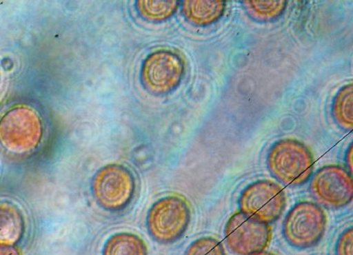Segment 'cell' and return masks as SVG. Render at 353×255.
Returning a JSON list of instances; mask_svg holds the SVG:
<instances>
[{"mask_svg":"<svg viewBox=\"0 0 353 255\" xmlns=\"http://www.w3.org/2000/svg\"><path fill=\"white\" fill-rule=\"evenodd\" d=\"M268 167L273 177L285 185L301 186L312 177L314 159L305 144L284 139L277 141L270 150Z\"/></svg>","mask_w":353,"mask_h":255,"instance_id":"obj_1","label":"cell"},{"mask_svg":"<svg viewBox=\"0 0 353 255\" xmlns=\"http://www.w3.org/2000/svg\"><path fill=\"white\" fill-rule=\"evenodd\" d=\"M192 219L189 203L183 196H164L150 208L146 218L147 229L153 241L172 244L186 232Z\"/></svg>","mask_w":353,"mask_h":255,"instance_id":"obj_2","label":"cell"},{"mask_svg":"<svg viewBox=\"0 0 353 255\" xmlns=\"http://www.w3.org/2000/svg\"><path fill=\"white\" fill-rule=\"evenodd\" d=\"M42 137V121L32 108L14 106L0 119V143L9 152H32L38 148Z\"/></svg>","mask_w":353,"mask_h":255,"instance_id":"obj_3","label":"cell"},{"mask_svg":"<svg viewBox=\"0 0 353 255\" xmlns=\"http://www.w3.org/2000/svg\"><path fill=\"white\" fill-rule=\"evenodd\" d=\"M91 192L97 204L104 210L121 211L134 198L136 179L130 169L123 165H106L94 175Z\"/></svg>","mask_w":353,"mask_h":255,"instance_id":"obj_4","label":"cell"},{"mask_svg":"<svg viewBox=\"0 0 353 255\" xmlns=\"http://www.w3.org/2000/svg\"><path fill=\"white\" fill-rule=\"evenodd\" d=\"M327 218L323 209L313 202H300L291 209L283 223L285 241L305 250L319 244L326 232Z\"/></svg>","mask_w":353,"mask_h":255,"instance_id":"obj_5","label":"cell"},{"mask_svg":"<svg viewBox=\"0 0 353 255\" xmlns=\"http://www.w3.org/2000/svg\"><path fill=\"white\" fill-rule=\"evenodd\" d=\"M185 63L176 52L161 49L153 52L143 61L141 82L149 93L163 95L171 93L182 81Z\"/></svg>","mask_w":353,"mask_h":255,"instance_id":"obj_6","label":"cell"},{"mask_svg":"<svg viewBox=\"0 0 353 255\" xmlns=\"http://www.w3.org/2000/svg\"><path fill=\"white\" fill-rule=\"evenodd\" d=\"M239 204L242 213L270 225L283 214L287 196L279 184L261 180L250 184L242 192Z\"/></svg>","mask_w":353,"mask_h":255,"instance_id":"obj_7","label":"cell"},{"mask_svg":"<svg viewBox=\"0 0 353 255\" xmlns=\"http://www.w3.org/2000/svg\"><path fill=\"white\" fill-rule=\"evenodd\" d=\"M227 247L238 255H250L265 251L272 241L269 224L253 219L239 211L232 215L224 229Z\"/></svg>","mask_w":353,"mask_h":255,"instance_id":"obj_8","label":"cell"},{"mask_svg":"<svg viewBox=\"0 0 353 255\" xmlns=\"http://www.w3.org/2000/svg\"><path fill=\"white\" fill-rule=\"evenodd\" d=\"M311 192L316 201L324 207H345L353 198L352 174L339 165H327L312 177Z\"/></svg>","mask_w":353,"mask_h":255,"instance_id":"obj_9","label":"cell"},{"mask_svg":"<svg viewBox=\"0 0 353 255\" xmlns=\"http://www.w3.org/2000/svg\"><path fill=\"white\" fill-rule=\"evenodd\" d=\"M23 212L14 203L0 201V245H17L26 233Z\"/></svg>","mask_w":353,"mask_h":255,"instance_id":"obj_10","label":"cell"},{"mask_svg":"<svg viewBox=\"0 0 353 255\" xmlns=\"http://www.w3.org/2000/svg\"><path fill=\"white\" fill-rule=\"evenodd\" d=\"M183 13L189 23L196 26H208L223 17L226 8L224 0H186Z\"/></svg>","mask_w":353,"mask_h":255,"instance_id":"obj_11","label":"cell"},{"mask_svg":"<svg viewBox=\"0 0 353 255\" xmlns=\"http://www.w3.org/2000/svg\"><path fill=\"white\" fill-rule=\"evenodd\" d=\"M148 247L141 236L132 232H118L107 239L103 255H148Z\"/></svg>","mask_w":353,"mask_h":255,"instance_id":"obj_12","label":"cell"},{"mask_svg":"<svg viewBox=\"0 0 353 255\" xmlns=\"http://www.w3.org/2000/svg\"><path fill=\"white\" fill-rule=\"evenodd\" d=\"M179 4L176 0H139L137 9L143 19L161 23L173 17Z\"/></svg>","mask_w":353,"mask_h":255,"instance_id":"obj_13","label":"cell"},{"mask_svg":"<svg viewBox=\"0 0 353 255\" xmlns=\"http://www.w3.org/2000/svg\"><path fill=\"white\" fill-rule=\"evenodd\" d=\"M244 8L253 19L271 21L281 17L287 8L284 0H245Z\"/></svg>","mask_w":353,"mask_h":255,"instance_id":"obj_14","label":"cell"},{"mask_svg":"<svg viewBox=\"0 0 353 255\" xmlns=\"http://www.w3.org/2000/svg\"><path fill=\"white\" fill-rule=\"evenodd\" d=\"M334 119L343 128L353 127V85H346L339 92L334 101Z\"/></svg>","mask_w":353,"mask_h":255,"instance_id":"obj_15","label":"cell"},{"mask_svg":"<svg viewBox=\"0 0 353 255\" xmlns=\"http://www.w3.org/2000/svg\"><path fill=\"white\" fill-rule=\"evenodd\" d=\"M184 255H225V251L218 239L205 236L193 241Z\"/></svg>","mask_w":353,"mask_h":255,"instance_id":"obj_16","label":"cell"},{"mask_svg":"<svg viewBox=\"0 0 353 255\" xmlns=\"http://www.w3.org/2000/svg\"><path fill=\"white\" fill-rule=\"evenodd\" d=\"M336 255H353V229L349 228L340 236L336 244Z\"/></svg>","mask_w":353,"mask_h":255,"instance_id":"obj_17","label":"cell"},{"mask_svg":"<svg viewBox=\"0 0 353 255\" xmlns=\"http://www.w3.org/2000/svg\"><path fill=\"white\" fill-rule=\"evenodd\" d=\"M0 255H23L17 245H0Z\"/></svg>","mask_w":353,"mask_h":255,"instance_id":"obj_18","label":"cell"},{"mask_svg":"<svg viewBox=\"0 0 353 255\" xmlns=\"http://www.w3.org/2000/svg\"><path fill=\"white\" fill-rule=\"evenodd\" d=\"M346 164L347 167H348L349 171L351 172V174L352 173V145L350 147L348 150V152L346 154Z\"/></svg>","mask_w":353,"mask_h":255,"instance_id":"obj_19","label":"cell"},{"mask_svg":"<svg viewBox=\"0 0 353 255\" xmlns=\"http://www.w3.org/2000/svg\"><path fill=\"white\" fill-rule=\"evenodd\" d=\"M250 255H276V254H272V253H269V252L263 251V252H259V253L252 254Z\"/></svg>","mask_w":353,"mask_h":255,"instance_id":"obj_20","label":"cell"}]
</instances>
